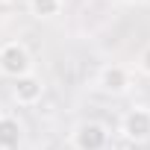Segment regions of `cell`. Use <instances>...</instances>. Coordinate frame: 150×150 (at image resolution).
<instances>
[{
  "instance_id": "cell-6",
  "label": "cell",
  "mask_w": 150,
  "mask_h": 150,
  "mask_svg": "<svg viewBox=\"0 0 150 150\" xmlns=\"http://www.w3.org/2000/svg\"><path fill=\"white\" fill-rule=\"evenodd\" d=\"M21 144H24V124L15 115L3 112L0 115V150H21Z\"/></svg>"
},
{
  "instance_id": "cell-2",
  "label": "cell",
  "mask_w": 150,
  "mask_h": 150,
  "mask_svg": "<svg viewBox=\"0 0 150 150\" xmlns=\"http://www.w3.org/2000/svg\"><path fill=\"white\" fill-rule=\"evenodd\" d=\"M68 141H71L74 150H109V144H112V129H109L103 121L88 118V121L74 124Z\"/></svg>"
},
{
  "instance_id": "cell-10",
  "label": "cell",
  "mask_w": 150,
  "mask_h": 150,
  "mask_svg": "<svg viewBox=\"0 0 150 150\" xmlns=\"http://www.w3.org/2000/svg\"><path fill=\"white\" fill-rule=\"evenodd\" d=\"M0 3H3V6H6V3H12V0H0Z\"/></svg>"
},
{
  "instance_id": "cell-7",
  "label": "cell",
  "mask_w": 150,
  "mask_h": 150,
  "mask_svg": "<svg viewBox=\"0 0 150 150\" xmlns=\"http://www.w3.org/2000/svg\"><path fill=\"white\" fill-rule=\"evenodd\" d=\"M27 9L38 21H53L65 9V0H27Z\"/></svg>"
},
{
  "instance_id": "cell-1",
  "label": "cell",
  "mask_w": 150,
  "mask_h": 150,
  "mask_svg": "<svg viewBox=\"0 0 150 150\" xmlns=\"http://www.w3.org/2000/svg\"><path fill=\"white\" fill-rule=\"evenodd\" d=\"M132 83H135V71L129 65H121V62H106L97 74H94V88L106 97H124L132 91Z\"/></svg>"
},
{
  "instance_id": "cell-8",
  "label": "cell",
  "mask_w": 150,
  "mask_h": 150,
  "mask_svg": "<svg viewBox=\"0 0 150 150\" xmlns=\"http://www.w3.org/2000/svg\"><path fill=\"white\" fill-rule=\"evenodd\" d=\"M132 71H138L141 77H150V44H144V47L138 50V56H135V62H132Z\"/></svg>"
},
{
  "instance_id": "cell-5",
  "label": "cell",
  "mask_w": 150,
  "mask_h": 150,
  "mask_svg": "<svg viewBox=\"0 0 150 150\" xmlns=\"http://www.w3.org/2000/svg\"><path fill=\"white\" fill-rule=\"evenodd\" d=\"M44 97V80L38 77V74H27V77H18L12 80V100L21 106V109H33L38 106Z\"/></svg>"
},
{
  "instance_id": "cell-4",
  "label": "cell",
  "mask_w": 150,
  "mask_h": 150,
  "mask_svg": "<svg viewBox=\"0 0 150 150\" xmlns=\"http://www.w3.org/2000/svg\"><path fill=\"white\" fill-rule=\"evenodd\" d=\"M118 135L129 144H150V106L132 103L118 121Z\"/></svg>"
},
{
  "instance_id": "cell-3",
  "label": "cell",
  "mask_w": 150,
  "mask_h": 150,
  "mask_svg": "<svg viewBox=\"0 0 150 150\" xmlns=\"http://www.w3.org/2000/svg\"><path fill=\"white\" fill-rule=\"evenodd\" d=\"M35 71V62H33V53L24 41L12 38V41H3L0 44V74L9 80H18V77H27V74Z\"/></svg>"
},
{
  "instance_id": "cell-9",
  "label": "cell",
  "mask_w": 150,
  "mask_h": 150,
  "mask_svg": "<svg viewBox=\"0 0 150 150\" xmlns=\"http://www.w3.org/2000/svg\"><path fill=\"white\" fill-rule=\"evenodd\" d=\"M121 3H127V6H141V3H147V0H121Z\"/></svg>"
}]
</instances>
